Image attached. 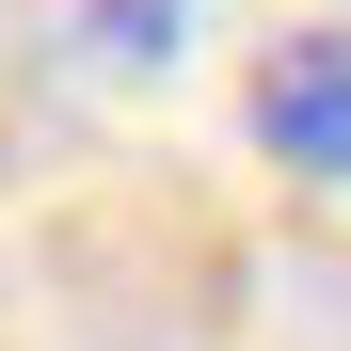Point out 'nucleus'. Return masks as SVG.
<instances>
[{
    "instance_id": "nucleus-2",
    "label": "nucleus",
    "mask_w": 351,
    "mask_h": 351,
    "mask_svg": "<svg viewBox=\"0 0 351 351\" xmlns=\"http://www.w3.org/2000/svg\"><path fill=\"white\" fill-rule=\"evenodd\" d=\"M176 16H192V0H80L96 64H160V48H176Z\"/></svg>"
},
{
    "instance_id": "nucleus-1",
    "label": "nucleus",
    "mask_w": 351,
    "mask_h": 351,
    "mask_svg": "<svg viewBox=\"0 0 351 351\" xmlns=\"http://www.w3.org/2000/svg\"><path fill=\"white\" fill-rule=\"evenodd\" d=\"M256 144L287 176H351V32H287L256 64Z\"/></svg>"
}]
</instances>
